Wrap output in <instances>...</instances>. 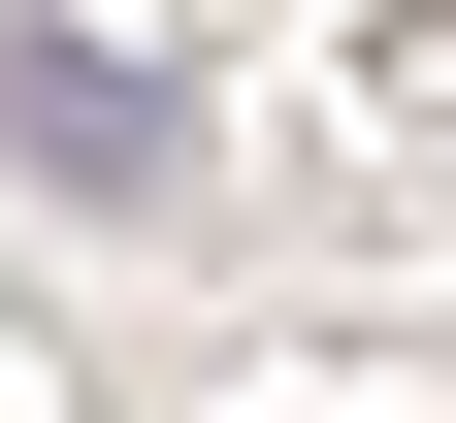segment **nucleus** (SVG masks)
I'll return each mask as SVG.
<instances>
[{
  "label": "nucleus",
  "instance_id": "obj_1",
  "mask_svg": "<svg viewBox=\"0 0 456 423\" xmlns=\"http://www.w3.org/2000/svg\"><path fill=\"white\" fill-rule=\"evenodd\" d=\"M0 163H33V196H163V163H196V98H163L98 0H33V33H0Z\"/></svg>",
  "mask_w": 456,
  "mask_h": 423
}]
</instances>
